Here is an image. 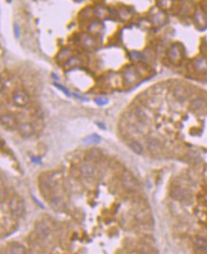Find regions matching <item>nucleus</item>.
Instances as JSON below:
<instances>
[{"label":"nucleus","instance_id":"nucleus-23","mask_svg":"<svg viewBox=\"0 0 207 254\" xmlns=\"http://www.w3.org/2000/svg\"><path fill=\"white\" fill-rule=\"evenodd\" d=\"M95 13H96V15L99 17V18H103L105 16H107V14H108V11L105 7H102V6H99L96 8L95 10Z\"/></svg>","mask_w":207,"mask_h":254},{"label":"nucleus","instance_id":"nucleus-16","mask_svg":"<svg viewBox=\"0 0 207 254\" xmlns=\"http://www.w3.org/2000/svg\"><path fill=\"white\" fill-rule=\"evenodd\" d=\"M148 148L149 150L153 153H158L160 150H161V145H160V142L157 140H149L148 143Z\"/></svg>","mask_w":207,"mask_h":254},{"label":"nucleus","instance_id":"nucleus-5","mask_svg":"<svg viewBox=\"0 0 207 254\" xmlns=\"http://www.w3.org/2000/svg\"><path fill=\"white\" fill-rule=\"evenodd\" d=\"M34 229L35 233L40 239H47L51 233V229L46 222H37Z\"/></svg>","mask_w":207,"mask_h":254},{"label":"nucleus","instance_id":"nucleus-30","mask_svg":"<svg viewBox=\"0 0 207 254\" xmlns=\"http://www.w3.org/2000/svg\"><path fill=\"white\" fill-rule=\"evenodd\" d=\"M128 254H143V253H142V252H140L139 250H137V249H136V250H132V251H130Z\"/></svg>","mask_w":207,"mask_h":254},{"label":"nucleus","instance_id":"nucleus-20","mask_svg":"<svg viewBox=\"0 0 207 254\" xmlns=\"http://www.w3.org/2000/svg\"><path fill=\"white\" fill-rule=\"evenodd\" d=\"M195 67H196L197 70L203 72L207 69V62L205 61L204 59H199L198 61H196Z\"/></svg>","mask_w":207,"mask_h":254},{"label":"nucleus","instance_id":"nucleus-22","mask_svg":"<svg viewBox=\"0 0 207 254\" xmlns=\"http://www.w3.org/2000/svg\"><path fill=\"white\" fill-rule=\"evenodd\" d=\"M204 104V101L200 99H197V100H194L193 101L191 102V108L193 110H199L200 109Z\"/></svg>","mask_w":207,"mask_h":254},{"label":"nucleus","instance_id":"nucleus-19","mask_svg":"<svg viewBox=\"0 0 207 254\" xmlns=\"http://www.w3.org/2000/svg\"><path fill=\"white\" fill-rule=\"evenodd\" d=\"M11 254H27V251L24 247L20 245H14L10 249Z\"/></svg>","mask_w":207,"mask_h":254},{"label":"nucleus","instance_id":"nucleus-2","mask_svg":"<svg viewBox=\"0 0 207 254\" xmlns=\"http://www.w3.org/2000/svg\"><path fill=\"white\" fill-rule=\"evenodd\" d=\"M122 184L124 188L131 192H135L139 189V184L136 178L133 176L129 172H125L122 175Z\"/></svg>","mask_w":207,"mask_h":254},{"label":"nucleus","instance_id":"nucleus-26","mask_svg":"<svg viewBox=\"0 0 207 254\" xmlns=\"http://www.w3.org/2000/svg\"><path fill=\"white\" fill-rule=\"evenodd\" d=\"M70 55V52H69V50H62L60 53H59V59H60V61H63V58H65V61L67 62L68 60L69 59L68 58V56Z\"/></svg>","mask_w":207,"mask_h":254},{"label":"nucleus","instance_id":"nucleus-27","mask_svg":"<svg viewBox=\"0 0 207 254\" xmlns=\"http://www.w3.org/2000/svg\"><path fill=\"white\" fill-rule=\"evenodd\" d=\"M108 101V100L107 98H103V97H98L95 99V102L97 104H99V105H105V104H107Z\"/></svg>","mask_w":207,"mask_h":254},{"label":"nucleus","instance_id":"nucleus-11","mask_svg":"<svg viewBox=\"0 0 207 254\" xmlns=\"http://www.w3.org/2000/svg\"><path fill=\"white\" fill-rule=\"evenodd\" d=\"M82 45L85 49H86L87 50H92L97 47V43L96 40L90 36V35H83L82 37Z\"/></svg>","mask_w":207,"mask_h":254},{"label":"nucleus","instance_id":"nucleus-8","mask_svg":"<svg viewBox=\"0 0 207 254\" xmlns=\"http://www.w3.org/2000/svg\"><path fill=\"white\" fill-rule=\"evenodd\" d=\"M123 75H124V79H125V81L127 84H133L137 81V78H138L136 69L134 67H127L124 71Z\"/></svg>","mask_w":207,"mask_h":254},{"label":"nucleus","instance_id":"nucleus-28","mask_svg":"<svg viewBox=\"0 0 207 254\" xmlns=\"http://www.w3.org/2000/svg\"><path fill=\"white\" fill-rule=\"evenodd\" d=\"M54 85H55V86H57L59 89H61V90H62L63 92H65L68 96H70V93L68 92V89H66L64 86H62V85H60V84H54Z\"/></svg>","mask_w":207,"mask_h":254},{"label":"nucleus","instance_id":"nucleus-13","mask_svg":"<svg viewBox=\"0 0 207 254\" xmlns=\"http://www.w3.org/2000/svg\"><path fill=\"white\" fill-rule=\"evenodd\" d=\"M51 205L55 211H60L64 207V201L60 196H53L51 200Z\"/></svg>","mask_w":207,"mask_h":254},{"label":"nucleus","instance_id":"nucleus-12","mask_svg":"<svg viewBox=\"0 0 207 254\" xmlns=\"http://www.w3.org/2000/svg\"><path fill=\"white\" fill-rule=\"evenodd\" d=\"M102 157V153L99 149L93 148L91 150H90V152L87 153V158L91 162H96L99 161Z\"/></svg>","mask_w":207,"mask_h":254},{"label":"nucleus","instance_id":"nucleus-7","mask_svg":"<svg viewBox=\"0 0 207 254\" xmlns=\"http://www.w3.org/2000/svg\"><path fill=\"white\" fill-rule=\"evenodd\" d=\"M171 196L174 199L179 200V201H185L188 200L190 197V192L186 191L185 189H183L181 187H176L172 191Z\"/></svg>","mask_w":207,"mask_h":254},{"label":"nucleus","instance_id":"nucleus-14","mask_svg":"<svg viewBox=\"0 0 207 254\" xmlns=\"http://www.w3.org/2000/svg\"><path fill=\"white\" fill-rule=\"evenodd\" d=\"M128 146H129V148L131 149V150L134 152L135 154H137V155H142L143 152V146L141 145L140 142H138L136 140H130L128 142Z\"/></svg>","mask_w":207,"mask_h":254},{"label":"nucleus","instance_id":"nucleus-15","mask_svg":"<svg viewBox=\"0 0 207 254\" xmlns=\"http://www.w3.org/2000/svg\"><path fill=\"white\" fill-rule=\"evenodd\" d=\"M194 245L199 250H201V251L207 250V240L205 238L197 237L194 240Z\"/></svg>","mask_w":207,"mask_h":254},{"label":"nucleus","instance_id":"nucleus-18","mask_svg":"<svg viewBox=\"0 0 207 254\" xmlns=\"http://www.w3.org/2000/svg\"><path fill=\"white\" fill-rule=\"evenodd\" d=\"M83 141L85 144H96L100 141V137L96 134H93V135L86 137Z\"/></svg>","mask_w":207,"mask_h":254},{"label":"nucleus","instance_id":"nucleus-17","mask_svg":"<svg viewBox=\"0 0 207 254\" xmlns=\"http://www.w3.org/2000/svg\"><path fill=\"white\" fill-rule=\"evenodd\" d=\"M175 97L180 101H184L186 99L185 90L182 86H178L175 89Z\"/></svg>","mask_w":207,"mask_h":254},{"label":"nucleus","instance_id":"nucleus-10","mask_svg":"<svg viewBox=\"0 0 207 254\" xmlns=\"http://www.w3.org/2000/svg\"><path fill=\"white\" fill-rule=\"evenodd\" d=\"M94 171H95V168H94V165H93V162H91L90 160L86 161L81 167V174L85 177L92 176L93 174H94Z\"/></svg>","mask_w":207,"mask_h":254},{"label":"nucleus","instance_id":"nucleus-25","mask_svg":"<svg viewBox=\"0 0 207 254\" xmlns=\"http://www.w3.org/2000/svg\"><path fill=\"white\" fill-rule=\"evenodd\" d=\"M202 19H206L205 16L201 12H198L196 14V22L199 26H203L206 23V20H202Z\"/></svg>","mask_w":207,"mask_h":254},{"label":"nucleus","instance_id":"nucleus-4","mask_svg":"<svg viewBox=\"0 0 207 254\" xmlns=\"http://www.w3.org/2000/svg\"><path fill=\"white\" fill-rule=\"evenodd\" d=\"M12 101L16 106L24 107L29 102V96L25 91L17 89V90H15L12 94Z\"/></svg>","mask_w":207,"mask_h":254},{"label":"nucleus","instance_id":"nucleus-21","mask_svg":"<svg viewBox=\"0 0 207 254\" xmlns=\"http://www.w3.org/2000/svg\"><path fill=\"white\" fill-rule=\"evenodd\" d=\"M137 250H139L143 254H151V252H152L151 247L149 245H147V244H140L138 246Z\"/></svg>","mask_w":207,"mask_h":254},{"label":"nucleus","instance_id":"nucleus-24","mask_svg":"<svg viewBox=\"0 0 207 254\" xmlns=\"http://www.w3.org/2000/svg\"><path fill=\"white\" fill-rule=\"evenodd\" d=\"M81 64V61H80V59L76 58V57H70L68 61L66 62V65L67 67H75L77 65H80Z\"/></svg>","mask_w":207,"mask_h":254},{"label":"nucleus","instance_id":"nucleus-1","mask_svg":"<svg viewBox=\"0 0 207 254\" xmlns=\"http://www.w3.org/2000/svg\"><path fill=\"white\" fill-rule=\"evenodd\" d=\"M9 210L13 216H16V217L22 216L25 211L23 200L17 196L11 198L9 202Z\"/></svg>","mask_w":207,"mask_h":254},{"label":"nucleus","instance_id":"nucleus-6","mask_svg":"<svg viewBox=\"0 0 207 254\" xmlns=\"http://www.w3.org/2000/svg\"><path fill=\"white\" fill-rule=\"evenodd\" d=\"M1 124L7 130H12L16 126L15 117L11 114H4L1 116Z\"/></svg>","mask_w":207,"mask_h":254},{"label":"nucleus","instance_id":"nucleus-3","mask_svg":"<svg viewBox=\"0 0 207 254\" xmlns=\"http://www.w3.org/2000/svg\"><path fill=\"white\" fill-rule=\"evenodd\" d=\"M167 55H168L169 61L171 63H173L175 65L179 64L183 58V50H182V48L180 45L179 44L173 45V46L169 49Z\"/></svg>","mask_w":207,"mask_h":254},{"label":"nucleus","instance_id":"nucleus-29","mask_svg":"<svg viewBox=\"0 0 207 254\" xmlns=\"http://www.w3.org/2000/svg\"><path fill=\"white\" fill-rule=\"evenodd\" d=\"M13 29H14V34H15V36L18 38L19 35H20V29H19V27H18L17 25H14Z\"/></svg>","mask_w":207,"mask_h":254},{"label":"nucleus","instance_id":"nucleus-9","mask_svg":"<svg viewBox=\"0 0 207 254\" xmlns=\"http://www.w3.org/2000/svg\"><path fill=\"white\" fill-rule=\"evenodd\" d=\"M18 131L20 133V135L24 138H29L31 137L33 132H34V128L33 126L29 123H21L19 126H18Z\"/></svg>","mask_w":207,"mask_h":254}]
</instances>
